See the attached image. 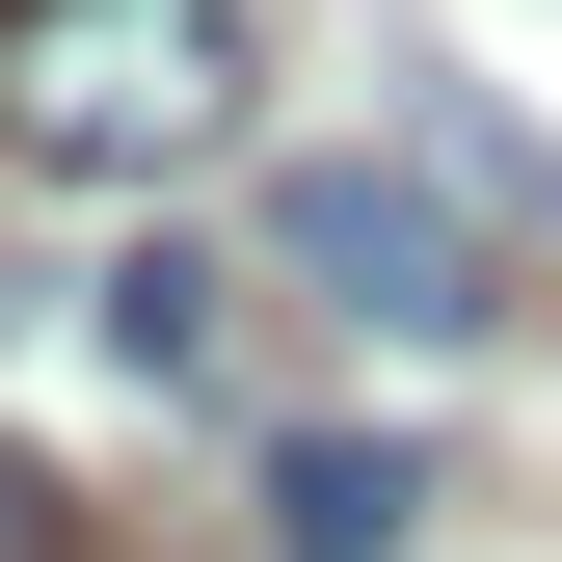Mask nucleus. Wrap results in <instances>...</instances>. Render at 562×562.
I'll return each mask as SVG.
<instances>
[{
    "mask_svg": "<svg viewBox=\"0 0 562 562\" xmlns=\"http://www.w3.org/2000/svg\"><path fill=\"white\" fill-rule=\"evenodd\" d=\"M0 562H81V509H54V482H27V456H0Z\"/></svg>",
    "mask_w": 562,
    "mask_h": 562,
    "instance_id": "nucleus-5",
    "label": "nucleus"
},
{
    "mask_svg": "<svg viewBox=\"0 0 562 562\" xmlns=\"http://www.w3.org/2000/svg\"><path fill=\"white\" fill-rule=\"evenodd\" d=\"M215 348H241V295H215L188 241H134V268H108V375H134V402H215Z\"/></svg>",
    "mask_w": 562,
    "mask_h": 562,
    "instance_id": "nucleus-4",
    "label": "nucleus"
},
{
    "mask_svg": "<svg viewBox=\"0 0 562 562\" xmlns=\"http://www.w3.org/2000/svg\"><path fill=\"white\" fill-rule=\"evenodd\" d=\"M268 295H322L348 348H482L509 268H482V215L429 161H295V188H268Z\"/></svg>",
    "mask_w": 562,
    "mask_h": 562,
    "instance_id": "nucleus-2",
    "label": "nucleus"
},
{
    "mask_svg": "<svg viewBox=\"0 0 562 562\" xmlns=\"http://www.w3.org/2000/svg\"><path fill=\"white\" fill-rule=\"evenodd\" d=\"M429 509H456V482L402 456V429H295V456H268V562H402Z\"/></svg>",
    "mask_w": 562,
    "mask_h": 562,
    "instance_id": "nucleus-3",
    "label": "nucleus"
},
{
    "mask_svg": "<svg viewBox=\"0 0 562 562\" xmlns=\"http://www.w3.org/2000/svg\"><path fill=\"white\" fill-rule=\"evenodd\" d=\"M268 81V0H0V161L27 188H188Z\"/></svg>",
    "mask_w": 562,
    "mask_h": 562,
    "instance_id": "nucleus-1",
    "label": "nucleus"
}]
</instances>
